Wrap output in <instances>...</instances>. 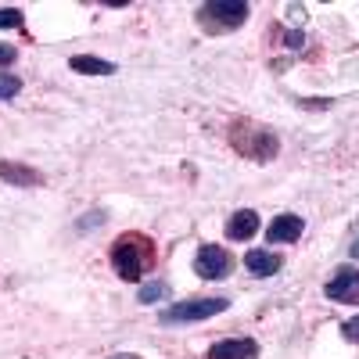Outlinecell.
Wrapping results in <instances>:
<instances>
[{"instance_id":"11","label":"cell","mask_w":359,"mask_h":359,"mask_svg":"<svg viewBox=\"0 0 359 359\" xmlns=\"http://www.w3.org/2000/svg\"><path fill=\"white\" fill-rule=\"evenodd\" d=\"M245 269L252 277H277L280 269H284V259L277 252H262V248H252L245 255Z\"/></svg>"},{"instance_id":"15","label":"cell","mask_w":359,"mask_h":359,"mask_svg":"<svg viewBox=\"0 0 359 359\" xmlns=\"http://www.w3.org/2000/svg\"><path fill=\"white\" fill-rule=\"evenodd\" d=\"M22 11L18 8H0V29H22Z\"/></svg>"},{"instance_id":"14","label":"cell","mask_w":359,"mask_h":359,"mask_svg":"<svg viewBox=\"0 0 359 359\" xmlns=\"http://www.w3.org/2000/svg\"><path fill=\"white\" fill-rule=\"evenodd\" d=\"M22 90V79L11 76V72H0V101H11L15 94Z\"/></svg>"},{"instance_id":"16","label":"cell","mask_w":359,"mask_h":359,"mask_svg":"<svg viewBox=\"0 0 359 359\" xmlns=\"http://www.w3.org/2000/svg\"><path fill=\"white\" fill-rule=\"evenodd\" d=\"M341 334H345L348 341H355V345H359V316H352L348 323H341Z\"/></svg>"},{"instance_id":"8","label":"cell","mask_w":359,"mask_h":359,"mask_svg":"<svg viewBox=\"0 0 359 359\" xmlns=\"http://www.w3.org/2000/svg\"><path fill=\"white\" fill-rule=\"evenodd\" d=\"M205 359H259V345L252 338H223L205 352Z\"/></svg>"},{"instance_id":"13","label":"cell","mask_w":359,"mask_h":359,"mask_svg":"<svg viewBox=\"0 0 359 359\" xmlns=\"http://www.w3.org/2000/svg\"><path fill=\"white\" fill-rule=\"evenodd\" d=\"M165 294H169V284H165V280H151V284H144V287H140L137 298H140L144 306H151V302H162Z\"/></svg>"},{"instance_id":"12","label":"cell","mask_w":359,"mask_h":359,"mask_svg":"<svg viewBox=\"0 0 359 359\" xmlns=\"http://www.w3.org/2000/svg\"><path fill=\"white\" fill-rule=\"evenodd\" d=\"M69 69L72 72H83V76H111L115 72V62H104V57H94V54H72Z\"/></svg>"},{"instance_id":"10","label":"cell","mask_w":359,"mask_h":359,"mask_svg":"<svg viewBox=\"0 0 359 359\" xmlns=\"http://www.w3.org/2000/svg\"><path fill=\"white\" fill-rule=\"evenodd\" d=\"M259 233V212L255 208H237V212L226 219V237L230 241H252Z\"/></svg>"},{"instance_id":"9","label":"cell","mask_w":359,"mask_h":359,"mask_svg":"<svg viewBox=\"0 0 359 359\" xmlns=\"http://www.w3.org/2000/svg\"><path fill=\"white\" fill-rule=\"evenodd\" d=\"M0 180H8V187H43L47 176L25 162H0Z\"/></svg>"},{"instance_id":"2","label":"cell","mask_w":359,"mask_h":359,"mask_svg":"<svg viewBox=\"0 0 359 359\" xmlns=\"http://www.w3.org/2000/svg\"><path fill=\"white\" fill-rule=\"evenodd\" d=\"M226 140H230V147H233L241 158L259 162V165L273 162V158L280 155V137L269 130V126L252 123V118H237V123H230Z\"/></svg>"},{"instance_id":"4","label":"cell","mask_w":359,"mask_h":359,"mask_svg":"<svg viewBox=\"0 0 359 359\" xmlns=\"http://www.w3.org/2000/svg\"><path fill=\"white\" fill-rule=\"evenodd\" d=\"M230 309V298H187V302H176L169 309H162V323H198L208 316H219Z\"/></svg>"},{"instance_id":"5","label":"cell","mask_w":359,"mask_h":359,"mask_svg":"<svg viewBox=\"0 0 359 359\" xmlns=\"http://www.w3.org/2000/svg\"><path fill=\"white\" fill-rule=\"evenodd\" d=\"M230 269H233V259H230V252L219 248V245H201V248L194 252V273H198L201 280H223Z\"/></svg>"},{"instance_id":"20","label":"cell","mask_w":359,"mask_h":359,"mask_svg":"<svg viewBox=\"0 0 359 359\" xmlns=\"http://www.w3.org/2000/svg\"><path fill=\"white\" fill-rule=\"evenodd\" d=\"M352 255H359V241H355V245H352Z\"/></svg>"},{"instance_id":"17","label":"cell","mask_w":359,"mask_h":359,"mask_svg":"<svg viewBox=\"0 0 359 359\" xmlns=\"http://www.w3.org/2000/svg\"><path fill=\"white\" fill-rule=\"evenodd\" d=\"M15 57H18V50H15L11 43H0V69H8Z\"/></svg>"},{"instance_id":"1","label":"cell","mask_w":359,"mask_h":359,"mask_svg":"<svg viewBox=\"0 0 359 359\" xmlns=\"http://www.w3.org/2000/svg\"><path fill=\"white\" fill-rule=\"evenodd\" d=\"M108 262L115 269L118 280H144L147 273H151L155 266V241L140 230H130V233H118L111 241V252H108Z\"/></svg>"},{"instance_id":"3","label":"cell","mask_w":359,"mask_h":359,"mask_svg":"<svg viewBox=\"0 0 359 359\" xmlns=\"http://www.w3.org/2000/svg\"><path fill=\"white\" fill-rule=\"evenodd\" d=\"M198 29L208 36H219V33H233L248 22V4H233V0H208V4L198 8L194 15Z\"/></svg>"},{"instance_id":"7","label":"cell","mask_w":359,"mask_h":359,"mask_svg":"<svg viewBox=\"0 0 359 359\" xmlns=\"http://www.w3.org/2000/svg\"><path fill=\"white\" fill-rule=\"evenodd\" d=\"M355 291H359V266L334 269V277L327 280V287H323V294L331 298V302H352Z\"/></svg>"},{"instance_id":"18","label":"cell","mask_w":359,"mask_h":359,"mask_svg":"<svg viewBox=\"0 0 359 359\" xmlns=\"http://www.w3.org/2000/svg\"><path fill=\"white\" fill-rule=\"evenodd\" d=\"M302 43H306V33H287L284 36V47H291V50H298Z\"/></svg>"},{"instance_id":"6","label":"cell","mask_w":359,"mask_h":359,"mask_svg":"<svg viewBox=\"0 0 359 359\" xmlns=\"http://www.w3.org/2000/svg\"><path fill=\"white\" fill-rule=\"evenodd\" d=\"M302 233H306V219L302 216L280 212V216H273V223L266 226V241L269 245H294Z\"/></svg>"},{"instance_id":"19","label":"cell","mask_w":359,"mask_h":359,"mask_svg":"<svg viewBox=\"0 0 359 359\" xmlns=\"http://www.w3.org/2000/svg\"><path fill=\"white\" fill-rule=\"evenodd\" d=\"M111 359H140V355H133V352H123V355H111Z\"/></svg>"}]
</instances>
